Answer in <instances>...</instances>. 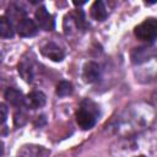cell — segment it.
<instances>
[{
	"instance_id": "obj_3",
	"label": "cell",
	"mask_w": 157,
	"mask_h": 157,
	"mask_svg": "<svg viewBox=\"0 0 157 157\" xmlns=\"http://www.w3.org/2000/svg\"><path fill=\"white\" fill-rule=\"evenodd\" d=\"M17 69L22 78L28 83L36 82L38 80V76L40 75V65L37 63L34 56H23L18 63Z\"/></svg>"
},
{
	"instance_id": "obj_16",
	"label": "cell",
	"mask_w": 157,
	"mask_h": 157,
	"mask_svg": "<svg viewBox=\"0 0 157 157\" xmlns=\"http://www.w3.org/2000/svg\"><path fill=\"white\" fill-rule=\"evenodd\" d=\"M72 93V85L67 81H60L56 85V94L59 97H65Z\"/></svg>"
},
{
	"instance_id": "obj_8",
	"label": "cell",
	"mask_w": 157,
	"mask_h": 157,
	"mask_svg": "<svg viewBox=\"0 0 157 157\" xmlns=\"http://www.w3.org/2000/svg\"><path fill=\"white\" fill-rule=\"evenodd\" d=\"M16 29L18 36L21 37H33L38 32V25L36 21L28 17H25L16 23Z\"/></svg>"
},
{
	"instance_id": "obj_9",
	"label": "cell",
	"mask_w": 157,
	"mask_h": 157,
	"mask_svg": "<svg viewBox=\"0 0 157 157\" xmlns=\"http://www.w3.org/2000/svg\"><path fill=\"white\" fill-rule=\"evenodd\" d=\"M48 150H45L43 146L39 145H25L22 146L16 157H47L48 156Z\"/></svg>"
},
{
	"instance_id": "obj_15",
	"label": "cell",
	"mask_w": 157,
	"mask_h": 157,
	"mask_svg": "<svg viewBox=\"0 0 157 157\" xmlns=\"http://www.w3.org/2000/svg\"><path fill=\"white\" fill-rule=\"evenodd\" d=\"M150 49H146V48H136L132 54H131V59L135 64H140L142 61H145L147 58H148V54H150Z\"/></svg>"
},
{
	"instance_id": "obj_1",
	"label": "cell",
	"mask_w": 157,
	"mask_h": 157,
	"mask_svg": "<svg viewBox=\"0 0 157 157\" xmlns=\"http://www.w3.org/2000/svg\"><path fill=\"white\" fill-rule=\"evenodd\" d=\"M155 119V110L147 103H135L117 117L113 129L117 134L130 135L147 128Z\"/></svg>"
},
{
	"instance_id": "obj_5",
	"label": "cell",
	"mask_w": 157,
	"mask_h": 157,
	"mask_svg": "<svg viewBox=\"0 0 157 157\" xmlns=\"http://www.w3.org/2000/svg\"><path fill=\"white\" fill-rule=\"evenodd\" d=\"M87 28V22L85 18V13L81 10H76L65 16L64 20V29L66 34H72L76 32H83Z\"/></svg>"
},
{
	"instance_id": "obj_7",
	"label": "cell",
	"mask_w": 157,
	"mask_h": 157,
	"mask_svg": "<svg viewBox=\"0 0 157 157\" xmlns=\"http://www.w3.org/2000/svg\"><path fill=\"white\" fill-rule=\"evenodd\" d=\"M36 22L38 25V27H40L44 31H52L55 27V22H54V17L52 16V13L48 12V10L44 6H40L37 9L36 13Z\"/></svg>"
},
{
	"instance_id": "obj_2",
	"label": "cell",
	"mask_w": 157,
	"mask_h": 157,
	"mask_svg": "<svg viewBox=\"0 0 157 157\" xmlns=\"http://www.w3.org/2000/svg\"><path fill=\"white\" fill-rule=\"evenodd\" d=\"M98 115H99L98 105L94 102H92L91 99L87 98V99H85V101L81 102V105L77 109L75 118H76L77 125L81 129L88 130V129H91V128L94 126Z\"/></svg>"
},
{
	"instance_id": "obj_11",
	"label": "cell",
	"mask_w": 157,
	"mask_h": 157,
	"mask_svg": "<svg viewBox=\"0 0 157 157\" xmlns=\"http://www.w3.org/2000/svg\"><path fill=\"white\" fill-rule=\"evenodd\" d=\"M45 94L42 91H32L25 98V107L28 109H38L45 104Z\"/></svg>"
},
{
	"instance_id": "obj_6",
	"label": "cell",
	"mask_w": 157,
	"mask_h": 157,
	"mask_svg": "<svg viewBox=\"0 0 157 157\" xmlns=\"http://www.w3.org/2000/svg\"><path fill=\"white\" fill-rule=\"evenodd\" d=\"M40 53L45 56V58H49L50 60L53 61H61L64 58H65V52L64 49L56 44L55 42L53 40H47L44 42L42 45H40Z\"/></svg>"
},
{
	"instance_id": "obj_17",
	"label": "cell",
	"mask_w": 157,
	"mask_h": 157,
	"mask_svg": "<svg viewBox=\"0 0 157 157\" xmlns=\"http://www.w3.org/2000/svg\"><path fill=\"white\" fill-rule=\"evenodd\" d=\"M22 108V107H21ZM20 108V110H17L16 113H15V115H13V121H15V125L16 126H22V125H25L26 124V121H27V114L25 113V110H22Z\"/></svg>"
},
{
	"instance_id": "obj_18",
	"label": "cell",
	"mask_w": 157,
	"mask_h": 157,
	"mask_svg": "<svg viewBox=\"0 0 157 157\" xmlns=\"http://www.w3.org/2000/svg\"><path fill=\"white\" fill-rule=\"evenodd\" d=\"M0 110H1V123H5L6 117H7V109H6V105H5V104H1Z\"/></svg>"
},
{
	"instance_id": "obj_13",
	"label": "cell",
	"mask_w": 157,
	"mask_h": 157,
	"mask_svg": "<svg viewBox=\"0 0 157 157\" xmlns=\"http://www.w3.org/2000/svg\"><path fill=\"white\" fill-rule=\"evenodd\" d=\"M91 15L96 21H104L108 16L107 7L103 1H94L91 6Z\"/></svg>"
},
{
	"instance_id": "obj_12",
	"label": "cell",
	"mask_w": 157,
	"mask_h": 157,
	"mask_svg": "<svg viewBox=\"0 0 157 157\" xmlns=\"http://www.w3.org/2000/svg\"><path fill=\"white\" fill-rule=\"evenodd\" d=\"M6 102H9L11 105L16 107V108H21L25 105V96L21 91L13 88V87H9L6 91H5V94H4Z\"/></svg>"
},
{
	"instance_id": "obj_14",
	"label": "cell",
	"mask_w": 157,
	"mask_h": 157,
	"mask_svg": "<svg viewBox=\"0 0 157 157\" xmlns=\"http://www.w3.org/2000/svg\"><path fill=\"white\" fill-rule=\"evenodd\" d=\"M13 33H15V31H13L11 21L7 17L1 16L0 17V36L2 38H12Z\"/></svg>"
},
{
	"instance_id": "obj_10",
	"label": "cell",
	"mask_w": 157,
	"mask_h": 157,
	"mask_svg": "<svg viewBox=\"0 0 157 157\" xmlns=\"http://www.w3.org/2000/svg\"><path fill=\"white\" fill-rule=\"evenodd\" d=\"M101 77V67L94 61H88L85 64L82 70V78L87 83H93Z\"/></svg>"
},
{
	"instance_id": "obj_4",
	"label": "cell",
	"mask_w": 157,
	"mask_h": 157,
	"mask_svg": "<svg viewBox=\"0 0 157 157\" xmlns=\"http://www.w3.org/2000/svg\"><path fill=\"white\" fill-rule=\"evenodd\" d=\"M135 37L145 43H152L157 39V18L148 17L137 25L134 29Z\"/></svg>"
}]
</instances>
